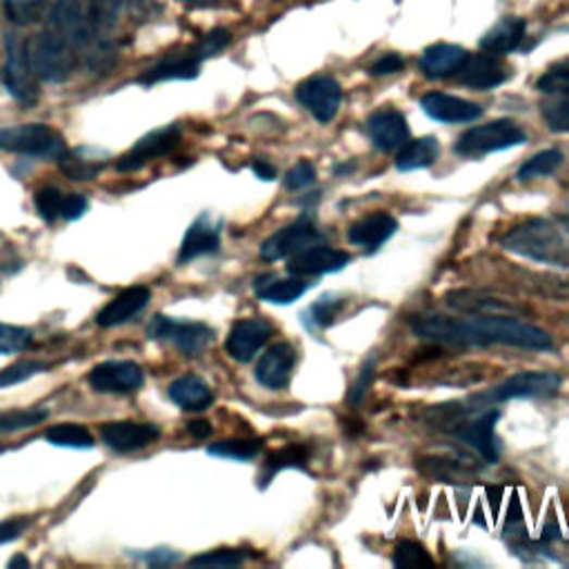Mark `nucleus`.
<instances>
[{
	"label": "nucleus",
	"instance_id": "1",
	"mask_svg": "<svg viewBox=\"0 0 569 569\" xmlns=\"http://www.w3.org/2000/svg\"><path fill=\"white\" fill-rule=\"evenodd\" d=\"M411 332L432 343L465 345V347L507 345V347L534 349V351H549L554 347V341L547 332L516 317L470 314L465 319H454L443 314H423L411 319Z\"/></svg>",
	"mask_w": 569,
	"mask_h": 569
},
{
	"label": "nucleus",
	"instance_id": "2",
	"mask_svg": "<svg viewBox=\"0 0 569 569\" xmlns=\"http://www.w3.org/2000/svg\"><path fill=\"white\" fill-rule=\"evenodd\" d=\"M500 245L511 253L532 258L536 263L569 270V245L552 221L530 219L516 225L503 236Z\"/></svg>",
	"mask_w": 569,
	"mask_h": 569
},
{
	"label": "nucleus",
	"instance_id": "3",
	"mask_svg": "<svg viewBox=\"0 0 569 569\" xmlns=\"http://www.w3.org/2000/svg\"><path fill=\"white\" fill-rule=\"evenodd\" d=\"M29 51L34 70L45 83H65L78 67V49L51 27L29 42Z\"/></svg>",
	"mask_w": 569,
	"mask_h": 569
},
{
	"label": "nucleus",
	"instance_id": "4",
	"mask_svg": "<svg viewBox=\"0 0 569 569\" xmlns=\"http://www.w3.org/2000/svg\"><path fill=\"white\" fill-rule=\"evenodd\" d=\"M3 83L12 98L21 102L23 108H34L38 102V74L32 63L29 40L18 34L5 36V67Z\"/></svg>",
	"mask_w": 569,
	"mask_h": 569
},
{
	"label": "nucleus",
	"instance_id": "5",
	"mask_svg": "<svg viewBox=\"0 0 569 569\" xmlns=\"http://www.w3.org/2000/svg\"><path fill=\"white\" fill-rule=\"evenodd\" d=\"M47 21V27L59 32L76 49H83L94 40L100 23L96 0H57Z\"/></svg>",
	"mask_w": 569,
	"mask_h": 569
},
{
	"label": "nucleus",
	"instance_id": "6",
	"mask_svg": "<svg viewBox=\"0 0 569 569\" xmlns=\"http://www.w3.org/2000/svg\"><path fill=\"white\" fill-rule=\"evenodd\" d=\"M525 140H528V136L519 125H516L514 121L500 119V121H492L487 125H477L465 134H460L454 149H456V153H460V157L481 159L494 151L519 147Z\"/></svg>",
	"mask_w": 569,
	"mask_h": 569
},
{
	"label": "nucleus",
	"instance_id": "7",
	"mask_svg": "<svg viewBox=\"0 0 569 569\" xmlns=\"http://www.w3.org/2000/svg\"><path fill=\"white\" fill-rule=\"evenodd\" d=\"M0 149L12 153H25V157L57 159V161L67 151L61 134L42 123L0 129Z\"/></svg>",
	"mask_w": 569,
	"mask_h": 569
},
{
	"label": "nucleus",
	"instance_id": "8",
	"mask_svg": "<svg viewBox=\"0 0 569 569\" xmlns=\"http://www.w3.org/2000/svg\"><path fill=\"white\" fill-rule=\"evenodd\" d=\"M562 383V376L556 372H519L503 381L500 385L492 387L485 394H477L470 403L481 405L487 409V405L507 403L516 398H541V396H554Z\"/></svg>",
	"mask_w": 569,
	"mask_h": 569
},
{
	"label": "nucleus",
	"instance_id": "9",
	"mask_svg": "<svg viewBox=\"0 0 569 569\" xmlns=\"http://www.w3.org/2000/svg\"><path fill=\"white\" fill-rule=\"evenodd\" d=\"M147 334L151 341H163L174 345L187 356H198L207 345L214 341V330L196 321H176L170 317H153Z\"/></svg>",
	"mask_w": 569,
	"mask_h": 569
},
{
	"label": "nucleus",
	"instance_id": "10",
	"mask_svg": "<svg viewBox=\"0 0 569 569\" xmlns=\"http://www.w3.org/2000/svg\"><path fill=\"white\" fill-rule=\"evenodd\" d=\"M296 98L319 123H330L338 114L343 89L338 81L332 76H314L302 81L296 87Z\"/></svg>",
	"mask_w": 569,
	"mask_h": 569
},
{
	"label": "nucleus",
	"instance_id": "11",
	"mask_svg": "<svg viewBox=\"0 0 569 569\" xmlns=\"http://www.w3.org/2000/svg\"><path fill=\"white\" fill-rule=\"evenodd\" d=\"M349 261H351V256L347 251L312 243L289 256L287 272H289V276H298V279L323 276V274L341 272L343 268L349 265Z\"/></svg>",
	"mask_w": 569,
	"mask_h": 569
},
{
	"label": "nucleus",
	"instance_id": "12",
	"mask_svg": "<svg viewBox=\"0 0 569 569\" xmlns=\"http://www.w3.org/2000/svg\"><path fill=\"white\" fill-rule=\"evenodd\" d=\"M87 383L98 394H129L143 387L145 372L132 360H106L87 374Z\"/></svg>",
	"mask_w": 569,
	"mask_h": 569
},
{
	"label": "nucleus",
	"instance_id": "13",
	"mask_svg": "<svg viewBox=\"0 0 569 569\" xmlns=\"http://www.w3.org/2000/svg\"><path fill=\"white\" fill-rule=\"evenodd\" d=\"M319 240H321V234H319L314 221L309 217H302L296 223L272 234L261 245V258L268 263H276V261H283V258H289L292 253L300 251L302 247L319 243Z\"/></svg>",
	"mask_w": 569,
	"mask_h": 569
},
{
	"label": "nucleus",
	"instance_id": "14",
	"mask_svg": "<svg viewBox=\"0 0 569 569\" xmlns=\"http://www.w3.org/2000/svg\"><path fill=\"white\" fill-rule=\"evenodd\" d=\"M181 140V129L178 125H168L163 129L157 132H149L147 136H143L123 159H119L116 170L121 174H129L136 172L140 168H145L151 159H159V157H168V153L178 145Z\"/></svg>",
	"mask_w": 569,
	"mask_h": 569
},
{
	"label": "nucleus",
	"instance_id": "15",
	"mask_svg": "<svg viewBox=\"0 0 569 569\" xmlns=\"http://www.w3.org/2000/svg\"><path fill=\"white\" fill-rule=\"evenodd\" d=\"M447 305L462 314H481V317H523L525 309L511 300L477 292V289H456L447 294Z\"/></svg>",
	"mask_w": 569,
	"mask_h": 569
},
{
	"label": "nucleus",
	"instance_id": "16",
	"mask_svg": "<svg viewBox=\"0 0 569 569\" xmlns=\"http://www.w3.org/2000/svg\"><path fill=\"white\" fill-rule=\"evenodd\" d=\"M272 334L274 327L265 319H240L230 330L225 349L238 363H249V360L265 347Z\"/></svg>",
	"mask_w": 569,
	"mask_h": 569
},
{
	"label": "nucleus",
	"instance_id": "17",
	"mask_svg": "<svg viewBox=\"0 0 569 569\" xmlns=\"http://www.w3.org/2000/svg\"><path fill=\"white\" fill-rule=\"evenodd\" d=\"M296 347L289 343H276L272 345L256 366V381L268 389H285L292 381L294 368H296Z\"/></svg>",
	"mask_w": 569,
	"mask_h": 569
},
{
	"label": "nucleus",
	"instance_id": "18",
	"mask_svg": "<svg viewBox=\"0 0 569 569\" xmlns=\"http://www.w3.org/2000/svg\"><path fill=\"white\" fill-rule=\"evenodd\" d=\"M509 76L507 65L500 61V57L490 54V51H481V54H474L465 59L462 67L458 70L456 78L472 89H494L503 85Z\"/></svg>",
	"mask_w": 569,
	"mask_h": 569
},
{
	"label": "nucleus",
	"instance_id": "19",
	"mask_svg": "<svg viewBox=\"0 0 569 569\" xmlns=\"http://www.w3.org/2000/svg\"><path fill=\"white\" fill-rule=\"evenodd\" d=\"M423 112L438 123H472L483 116V108L472 100H465L460 96L432 91L421 98Z\"/></svg>",
	"mask_w": 569,
	"mask_h": 569
},
{
	"label": "nucleus",
	"instance_id": "20",
	"mask_svg": "<svg viewBox=\"0 0 569 569\" xmlns=\"http://www.w3.org/2000/svg\"><path fill=\"white\" fill-rule=\"evenodd\" d=\"M100 438L114 452H136L149 447L153 441L161 438V428L151 423H134V421H116L100 428Z\"/></svg>",
	"mask_w": 569,
	"mask_h": 569
},
{
	"label": "nucleus",
	"instance_id": "21",
	"mask_svg": "<svg viewBox=\"0 0 569 569\" xmlns=\"http://www.w3.org/2000/svg\"><path fill=\"white\" fill-rule=\"evenodd\" d=\"M149 298H151L149 287H145V285L127 287L112 302H108L106 307L100 309L98 317H96L98 327H119V325L129 323L147 307Z\"/></svg>",
	"mask_w": 569,
	"mask_h": 569
},
{
	"label": "nucleus",
	"instance_id": "22",
	"mask_svg": "<svg viewBox=\"0 0 569 569\" xmlns=\"http://www.w3.org/2000/svg\"><path fill=\"white\" fill-rule=\"evenodd\" d=\"M368 136L379 151H394L407 143L409 127L400 112L396 110H379L366 123Z\"/></svg>",
	"mask_w": 569,
	"mask_h": 569
},
{
	"label": "nucleus",
	"instance_id": "23",
	"mask_svg": "<svg viewBox=\"0 0 569 569\" xmlns=\"http://www.w3.org/2000/svg\"><path fill=\"white\" fill-rule=\"evenodd\" d=\"M500 419V413L496 409H487L485 413L472 423H465L456 430V438L462 441L465 445H470L474 452H479L487 462H496L498 460V445H496V436H494V428L496 421Z\"/></svg>",
	"mask_w": 569,
	"mask_h": 569
},
{
	"label": "nucleus",
	"instance_id": "24",
	"mask_svg": "<svg viewBox=\"0 0 569 569\" xmlns=\"http://www.w3.org/2000/svg\"><path fill=\"white\" fill-rule=\"evenodd\" d=\"M396 230H398V223L394 217H389L385 212H374L366 219L356 221L347 230V238L351 245L366 247L368 251H376L383 243H387L394 236Z\"/></svg>",
	"mask_w": 569,
	"mask_h": 569
},
{
	"label": "nucleus",
	"instance_id": "25",
	"mask_svg": "<svg viewBox=\"0 0 569 569\" xmlns=\"http://www.w3.org/2000/svg\"><path fill=\"white\" fill-rule=\"evenodd\" d=\"M219 247H221L219 225H214L210 217L202 214L198 221H194V225L187 230L183 238V245L178 249V263L185 265L194 261V258L214 253Z\"/></svg>",
	"mask_w": 569,
	"mask_h": 569
},
{
	"label": "nucleus",
	"instance_id": "26",
	"mask_svg": "<svg viewBox=\"0 0 569 569\" xmlns=\"http://www.w3.org/2000/svg\"><path fill=\"white\" fill-rule=\"evenodd\" d=\"M465 59H468V51H465L462 47L449 45V42H438L423 51L421 70L428 78H447V76L458 74Z\"/></svg>",
	"mask_w": 569,
	"mask_h": 569
},
{
	"label": "nucleus",
	"instance_id": "27",
	"mask_svg": "<svg viewBox=\"0 0 569 569\" xmlns=\"http://www.w3.org/2000/svg\"><path fill=\"white\" fill-rule=\"evenodd\" d=\"M168 396L185 411H202L214 403L212 387L194 374H185L172 381V385L168 387Z\"/></svg>",
	"mask_w": 569,
	"mask_h": 569
},
{
	"label": "nucleus",
	"instance_id": "28",
	"mask_svg": "<svg viewBox=\"0 0 569 569\" xmlns=\"http://www.w3.org/2000/svg\"><path fill=\"white\" fill-rule=\"evenodd\" d=\"M525 32H528V23L519 16H507L503 21H498L481 40V47L483 51H490V54H496V57H503V54H509V51H514L516 47H519L525 38Z\"/></svg>",
	"mask_w": 569,
	"mask_h": 569
},
{
	"label": "nucleus",
	"instance_id": "29",
	"mask_svg": "<svg viewBox=\"0 0 569 569\" xmlns=\"http://www.w3.org/2000/svg\"><path fill=\"white\" fill-rule=\"evenodd\" d=\"M441 145L434 136H423L417 140H409L400 147L396 157V170L398 172H419L428 170L438 161Z\"/></svg>",
	"mask_w": 569,
	"mask_h": 569
},
{
	"label": "nucleus",
	"instance_id": "30",
	"mask_svg": "<svg viewBox=\"0 0 569 569\" xmlns=\"http://www.w3.org/2000/svg\"><path fill=\"white\" fill-rule=\"evenodd\" d=\"M198 70H200V61L191 54V51H187V54L181 59H165L157 67H151L143 76V83L153 85L165 81H191L198 76Z\"/></svg>",
	"mask_w": 569,
	"mask_h": 569
},
{
	"label": "nucleus",
	"instance_id": "31",
	"mask_svg": "<svg viewBox=\"0 0 569 569\" xmlns=\"http://www.w3.org/2000/svg\"><path fill=\"white\" fill-rule=\"evenodd\" d=\"M307 292V283L298 276L292 279H270L268 283H256V294L261 300L274 302V305H289L294 300H298L302 294Z\"/></svg>",
	"mask_w": 569,
	"mask_h": 569
},
{
	"label": "nucleus",
	"instance_id": "32",
	"mask_svg": "<svg viewBox=\"0 0 569 569\" xmlns=\"http://www.w3.org/2000/svg\"><path fill=\"white\" fill-rule=\"evenodd\" d=\"M3 3L8 18L18 27H27L49 16L57 0H3Z\"/></svg>",
	"mask_w": 569,
	"mask_h": 569
},
{
	"label": "nucleus",
	"instance_id": "33",
	"mask_svg": "<svg viewBox=\"0 0 569 569\" xmlns=\"http://www.w3.org/2000/svg\"><path fill=\"white\" fill-rule=\"evenodd\" d=\"M45 438L57 445V447H67V449H91L94 447V436L89 434V430H85L83 425L76 423H61L49 428Z\"/></svg>",
	"mask_w": 569,
	"mask_h": 569
},
{
	"label": "nucleus",
	"instance_id": "34",
	"mask_svg": "<svg viewBox=\"0 0 569 569\" xmlns=\"http://www.w3.org/2000/svg\"><path fill=\"white\" fill-rule=\"evenodd\" d=\"M343 298L341 296H334V294H327L323 298H319L317 302H312V307L307 309V312L302 314L305 317V325L309 330H323V327H330L336 317L341 314L343 309Z\"/></svg>",
	"mask_w": 569,
	"mask_h": 569
},
{
	"label": "nucleus",
	"instance_id": "35",
	"mask_svg": "<svg viewBox=\"0 0 569 569\" xmlns=\"http://www.w3.org/2000/svg\"><path fill=\"white\" fill-rule=\"evenodd\" d=\"M562 165V153L558 149H545L534 153L530 161H525L516 174L519 181H534V178H545L549 174H554L558 168Z\"/></svg>",
	"mask_w": 569,
	"mask_h": 569
},
{
	"label": "nucleus",
	"instance_id": "36",
	"mask_svg": "<svg viewBox=\"0 0 569 569\" xmlns=\"http://www.w3.org/2000/svg\"><path fill=\"white\" fill-rule=\"evenodd\" d=\"M49 411L47 409H12L0 413V434H12V432H23L29 428L40 425L47 421Z\"/></svg>",
	"mask_w": 569,
	"mask_h": 569
},
{
	"label": "nucleus",
	"instance_id": "37",
	"mask_svg": "<svg viewBox=\"0 0 569 569\" xmlns=\"http://www.w3.org/2000/svg\"><path fill=\"white\" fill-rule=\"evenodd\" d=\"M263 449V441H256V438H230V441H221L210 445L212 456H221V458H232V460H251L258 456V452Z\"/></svg>",
	"mask_w": 569,
	"mask_h": 569
},
{
	"label": "nucleus",
	"instance_id": "38",
	"mask_svg": "<svg viewBox=\"0 0 569 569\" xmlns=\"http://www.w3.org/2000/svg\"><path fill=\"white\" fill-rule=\"evenodd\" d=\"M307 458H309V449L305 445H287L279 452H274L268 462H265V468H268V477H274L276 472L281 470H292V468H298L302 470L305 465H307Z\"/></svg>",
	"mask_w": 569,
	"mask_h": 569
},
{
	"label": "nucleus",
	"instance_id": "39",
	"mask_svg": "<svg viewBox=\"0 0 569 569\" xmlns=\"http://www.w3.org/2000/svg\"><path fill=\"white\" fill-rule=\"evenodd\" d=\"M63 202H65V194L54 187V185H47L40 187L34 196V205H36V212L42 221L47 223H54L63 217Z\"/></svg>",
	"mask_w": 569,
	"mask_h": 569
},
{
	"label": "nucleus",
	"instance_id": "40",
	"mask_svg": "<svg viewBox=\"0 0 569 569\" xmlns=\"http://www.w3.org/2000/svg\"><path fill=\"white\" fill-rule=\"evenodd\" d=\"M59 168L70 181H94L102 170V165H98L94 161L78 159L76 153H70V151H65L63 157L59 159Z\"/></svg>",
	"mask_w": 569,
	"mask_h": 569
},
{
	"label": "nucleus",
	"instance_id": "41",
	"mask_svg": "<svg viewBox=\"0 0 569 569\" xmlns=\"http://www.w3.org/2000/svg\"><path fill=\"white\" fill-rule=\"evenodd\" d=\"M536 89L552 96H569V61L549 67L539 81Z\"/></svg>",
	"mask_w": 569,
	"mask_h": 569
},
{
	"label": "nucleus",
	"instance_id": "42",
	"mask_svg": "<svg viewBox=\"0 0 569 569\" xmlns=\"http://www.w3.org/2000/svg\"><path fill=\"white\" fill-rule=\"evenodd\" d=\"M394 565L396 567H432L434 560L428 549L413 541H403L394 549Z\"/></svg>",
	"mask_w": 569,
	"mask_h": 569
},
{
	"label": "nucleus",
	"instance_id": "43",
	"mask_svg": "<svg viewBox=\"0 0 569 569\" xmlns=\"http://www.w3.org/2000/svg\"><path fill=\"white\" fill-rule=\"evenodd\" d=\"M45 370H47V366L40 363V360H18V363L0 372V387H12L18 383H25Z\"/></svg>",
	"mask_w": 569,
	"mask_h": 569
},
{
	"label": "nucleus",
	"instance_id": "44",
	"mask_svg": "<svg viewBox=\"0 0 569 569\" xmlns=\"http://www.w3.org/2000/svg\"><path fill=\"white\" fill-rule=\"evenodd\" d=\"M32 345V332L18 325L0 323V354L25 351Z\"/></svg>",
	"mask_w": 569,
	"mask_h": 569
},
{
	"label": "nucleus",
	"instance_id": "45",
	"mask_svg": "<svg viewBox=\"0 0 569 569\" xmlns=\"http://www.w3.org/2000/svg\"><path fill=\"white\" fill-rule=\"evenodd\" d=\"M541 114L554 134H569V98L545 102Z\"/></svg>",
	"mask_w": 569,
	"mask_h": 569
},
{
	"label": "nucleus",
	"instance_id": "46",
	"mask_svg": "<svg viewBox=\"0 0 569 569\" xmlns=\"http://www.w3.org/2000/svg\"><path fill=\"white\" fill-rule=\"evenodd\" d=\"M227 45H230V32L227 29H214V32L207 34L196 47H191L189 51L202 63L205 59L217 57L219 51H223Z\"/></svg>",
	"mask_w": 569,
	"mask_h": 569
},
{
	"label": "nucleus",
	"instance_id": "47",
	"mask_svg": "<svg viewBox=\"0 0 569 569\" xmlns=\"http://www.w3.org/2000/svg\"><path fill=\"white\" fill-rule=\"evenodd\" d=\"M245 554L240 549H212V552H205L198 554L189 560V565H214V567H234L245 562Z\"/></svg>",
	"mask_w": 569,
	"mask_h": 569
},
{
	"label": "nucleus",
	"instance_id": "48",
	"mask_svg": "<svg viewBox=\"0 0 569 569\" xmlns=\"http://www.w3.org/2000/svg\"><path fill=\"white\" fill-rule=\"evenodd\" d=\"M314 181H317V170H314V165L309 163V161L296 163V165L285 174V185H287V189H292V191H300V189H305V187H309V185H314Z\"/></svg>",
	"mask_w": 569,
	"mask_h": 569
},
{
	"label": "nucleus",
	"instance_id": "49",
	"mask_svg": "<svg viewBox=\"0 0 569 569\" xmlns=\"http://www.w3.org/2000/svg\"><path fill=\"white\" fill-rule=\"evenodd\" d=\"M372 379H374V360H368V363L363 366V370H360V374H358L351 392H349V403H351V405H358L360 400L366 398V392H368Z\"/></svg>",
	"mask_w": 569,
	"mask_h": 569
},
{
	"label": "nucleus",
	"instance_id": "50",
	"mask_svg": "<svg viewBox=\"0 0 569 569\" xmlns=\"http://www.w3.org/2000/svg\"><path fill=\"white\" fill-rule=\"evenodd\" d=\"M87 198L81 194H65V202H63V217L65 221H78L85 212H87Z\"/></svg>",
	"mask_w": 569,
	"mask_h": 569
},
{
	"label": "nucleus",
	"instance_id": "51",
	"mask_svg": "<svg viewBox=\"0 0 569 569\" xmlns=\"http://www.w3.org/2000/svg\"><path fill=\"white\" fill-rule=\"evenodd\" d=\"M132 556H136V558L143 560V562H149V565H172V562L181 560V554H176V552H172V549H165V547H161V549H149V552H145V554H132Z\"/></svg>",
	"mask_w": 569,
	"mask_h": 569
},
{
	"label": "nucleus",
	"instance_id": "52",
	"mask_svg": "<svg viewBox=\"0 0 569 569\" xmlns=\"http://www.w3.org/2000/svg\"><path fill=\"white\" fill-rule=\"evenodd\" d=\"M405 67V61L398 57V54H385L383 59H379L374 65H372V74L374 76H389V74H396V72H403Z\"/></svg>",
	"mask_w": 569,
	"mask_h": 569
},
{
	"label": "nucleus",
	"instance_id": "53",
	"mask_svg": "<svg viewBox=\"0 0 569 569\" xmlns=\"http://www.w3.org/2000/svg\"><path fill=\"white\" fill-rule=\"evenodd\" d=\"M27 525H29V523H27L25 519H14V521L0 523V545L16 541V539L27 530Z\"/></svg>",
	"mask_w": 569,
	"mask_h": 569
},
{
	"label": "nucleus",
	"instance_id": "54",
	"mask_svg": "<svg viewBox=\"0 0 569 569\" xmlns=\"http://www.w3.org/2000/svg\"><path fill=\"white\" fill-rule=\"evenodd\" d=\"M251 170H253V174H256L258 178H261V181H274V178H276V168L270 165L268 161H253V163H251Z\"/></svg>",
	"mask_w": 569,
	"mask_h": 569
},
{
	"label": "nucleus",
	"instance_id": "55",
	"mask_svg": "<svg viewBox=\"0 0 569 569\" xmlns=\"http://www.w3.org/2000/svg\"><path fill=\"white\" fill-rule=\"evenodd\" d=\"M187 432L191 434V436H196V438H210L212 436V423L210 421H191L189 425H187Z\"/></svg>",
	"mask_w": 569,
	"mask_h": 569
},
{
	"label": "nucleus",
	"instance_id": "56",
	"mask_svg": "<svg viewBox=\"0 0 569 569\" xmlns=\"http://www.w3.org/2000/svg\"><path fill=\"white\" fill-rule=\"evenodd\" d=\"M181 3H187L191 8H212L219 3V0H181Z\"/></svg>",
	"mask_w": 569,
	"mask_h": 569
},
{
	"label": "nucleus",
	"instance_id": "57",
	"mask_svg": "<svg viewBox=\"0 0 569 569\" xmlns=\"http://www.w3.org/2000/svg\"><path fill=\"white\" fill-rule=\"evenodd\" d=\"M10 567H29V560L23 558V556H14V558L10 560Z\"/></svg>",
	"mask_w": 569,
	"mask_h": 569
},
{
	"label": "nucleus",
	"instance_id": "58",
	"mask_svg": "<svg viewBox=\"0 0 569 569\" xmlns=\"http://www.w3.org/2000/svg\"><path fill=\"white\" fill-rule=\"evenodd\" d=\"M562 223H565V227H567V232H569V202H567V210H565V214H562Z\"/></svg>",
	"mask_w": 569,
	"mask_h": 569
},
{
	"label": "nucleus",
	"instance_id": "59",
	"mask_svg": "<svg viewBox=\"0 0 569 569\" xmlns=\"http://www.w3.org/2000/svg\"><path fill=\"white\" fill-rule=\"evenodd\" d=\"M5 452V447H0V454H3Z\"/></svg>",
	"mask_w": 569,
	"mask_h": 569
},
{
	"label": "nucleus",
	"instance_id": "60",
	"mask_svg": "<svg viewBox=\"0 0 569 569\" xmlns=\"http://www.w3.org/2000/svg\"><path fill=\"white\" fill-rule=\"evenodd\" d=\"M114 3H119V0H114Z\"/></svg>",
	"mask_w": 569,
	"mask_h": 569
}]
</instances>
